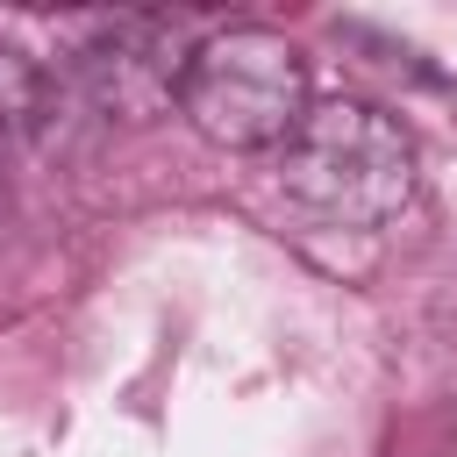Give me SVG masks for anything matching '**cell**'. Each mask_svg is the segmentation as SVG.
<instances>
[{
    "mask_svg": "<svg viewBox=\"0 0 457 457\" xmlns=\"http://www.w3.org/2000/svg\"><path fill=\"white\" fill-rule=\"evenodd\" d=\"M193 43L171 36V21H114L93 50H86V79L100 93V107L114 114H157L164 100H179Z\"/></svg>",
    "mask_w": 457,
    "mask_h": 457,
    "instance_id": "3",
    "label": "cell"
},
{
    "mask_svg": "<svg viewBox=\"0 0 457 457\" xmlns=\"http://www.w3.org/2000/svg\"><path fill=\"white\" fill-rule=\"evenodd\" d=\"M307 107H314L307 57L293 36H278L264 21L200 36L186 57V79H179V114L214 150H278Z\"/></svg>",
    "mask_w": 457,
    "mask_h": 457,
    "instance_id": "2",
    "label": "cell"
},
{
    "mask_svg": "<svg viewBox=\"0 0 457 457\" xmlns=\"http://www.w3.org/2000/svg\"><path fill=\"white\" fill-rule=\"evenodd\" d=\"M43 114H50V79H43V64H36L29 50H7V43H0V150L29 143V136L43 129Z\"/></svg>",
    "mask_w": 457,
    "mask_h": 457,
    "instance_id": "4",
    "label": "cell"
},
{
    "mask_svg": "<svg viewBox=\"0 0 457 457\" xmlns=\"http://www.w3.org/2000/svg\"><path fill=\"white\" fill-rule=\"evenodd\" d=\"M278 186L286 200H300L307 214L336 228H378L414 200L421 157H414V136L386 107L314 100L300 129L278 143Z\"/></svg>",
    "mask_w": 457,
    "mask_h": 457,
    "instance_id": "1",
    "label": "cell"
}]
</instances>
